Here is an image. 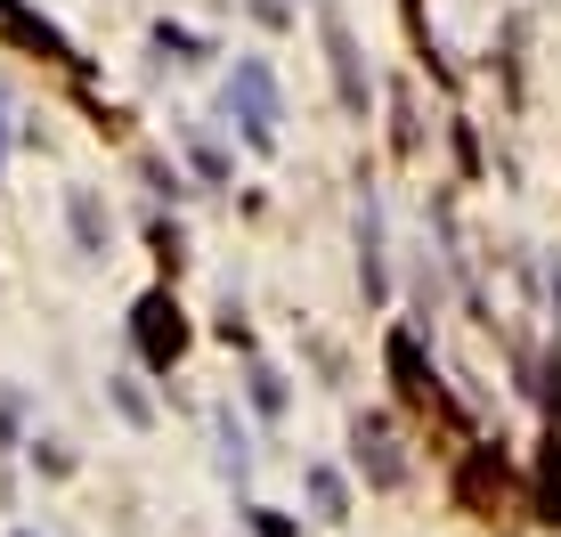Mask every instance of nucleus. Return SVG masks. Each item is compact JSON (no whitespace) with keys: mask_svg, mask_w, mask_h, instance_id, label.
Instances as JSON below:
<instances>
[{"mask_svg":"<svg viewBox=\"0 0 561 537\" xmlns=\"http://www.w3.org/2000/svg\"><path fill=\"white\" fill-rule=\"evenodd\" d=\"M220 114L244 130V139L261 147H277V82H268V66L261 57H237V82H228V99H220Z\"/></svg>","mask_w":561,"mask_h":537,"instance_id":"obj_1","label":"nucleus"},{"mask_svg":"<svg viewBox=\"0 0 561 537\" xmlns=\"http://www.w3.org/2000/svg\"><path fill=\"white\" fill-rule=\"evenodd\" d=\"M130 342H139L147 367H171V358L187 351V318H180V301H171V285L139 294V310H130Z\"/></svg>","mask_w":561,"mask_h":537,"instance_id":"obj_2","label":"nucleus"},{"mask_svg":"<svg viewBox=\"0 0 561 537\" xmlns=\"http://www.w3.org/2000/svg\"><path fill=\"white\" fill-rule=\"evenodd\" d=\"M318 25H325V57H334V90H342V106L366 114V106H375V82H366V57H358V42H351V25H342L334 0L318 9Z\"/></svg>","mask_w":561,"mask_h":537,"instance_id":"obj_3","label":"nucleus"},{"mask_svg":"<svg viewBox=\"0 0 561 537\" xmlns=\"http://www.w3.org/2000/svg\"><path fill=\"white\" fill-rule=\"evenodd\" d=\"M351 448H358V472H366L375 489H399V481H408V456H399V439H391L382 415H358V424H351Z\"/></svg>","mask_w":561,"mask_h":537,"instance_id":"obj_4","label":"nucleus"},{"mask_svg":"<svg viewBox=\"0 0 561 537\" xmlns=\"http://www.w3.org/2000/svg\"><path fill=\"white\" fill-rule=\"evenodd\" d=\"M66 228H73V253H82V261L114 253V213H106L99 187H66Z\"/></svg>","mask_w":561,"mask_h":537,"instance_id":"obj_5","label":"nucleus"},{"mask_svg":"<svg viewBox=\"0 0 561 537\" xmlns=\"http://www.w3.org/2000/svg\"><path fill=\"white\" fill-rule=\"evenodd\" d=\"M0 33H16V42H25V49H49L57 66H73V73H82V49H73L66 33H57L49 16H42V9H33V0H0Z\"/></svg>","mask_w":561,"mask_h":537,"instance_id":"obj_6","label":"nucleus"},{"mask_svg":"<svg viewBox=\"0 0 561 537\" xmlns=\"http://www.w3.org/2000/svg\"><path fill=\"white\" fill-rule=\"evenodd\" d=\"M180 147H187V163H196V171H204V187H220V180H228V171H237V163H228V147H220V139H204V130H196V123H180Z\"/></svg>","mask_w":561,"mask_h":537,"instance_id":"obj_7","label":"nucleus"},{"mask_svg":"<svg viewBox=\"0 0 561 537\" xmlns=\"http://www.w3.org/2000/svg\"><path fill=\"white\" fill-rule=\"evenodd\" d=\"M106 399H114V415H123V424H154V408H147V391H139V375H106Z\"/></svg>","mask_w":561,"mask_h":537,"instance_id":"obj_8","label":"nucleus"},{"mask_svg":"<svg viewBox=\"0 0 561 537\" xmlns=\"http://www.w3.org/2000/svg\"><path fill=\"white\" fill-rule=\"evenodd\" d=\"M154 49H163L171 66H204V42H196V33H187V25H171V16H163V25H154Z\"/></svg>","mask_w":561,"mask_h":537,"instance_id":"obj_9","label":"nucleus"},{"mask_svg":"<svg viewBox=\"0 0 561 537\" xmlns=\"http://www.w3.org/2000/svg\"><path fill=\"white\" fill-rule=\"evenodd\" d=\"M220 465L237 472V481H244V465H253V439H244V424H237V415H220Z\"/></svg>","mask_w":561,"mask_h":537,"instance_id":"obj_10","label":"nucleus"},{"mask_svg":"<svg viewBox=\"0 0 561 537\" xmlns=\"http://www.w3.org/2000/svg\"><path fill=\"white\" fill-rule=\"evenodd\" d=\"M139 180H147V187H154L163 204H180V196H187V180H180V171H171L163 156H139Z\"/></svg>","mask_w":561,"mask_h":537,"instance_id":"obj_11","label":"nucleus"},{"mask_svg":"<svg viewBox=\"0 0 561 537\" xmlns=\"http://www.w3.org/2000/svg\"><path fill=\"white\" fill-rule=\"evenodd\" d=\"M0 448H25V391H0Z\"/></svg>","mask_w":561,"mask_h":537,"instance_id":"obj_12","label":"nucleus"},{"mask_svg":"<svg viewBox=\"0 0 561 537\" xmlns=\"http://www.w3.org/2000/svg\"><path fill=\"white\" fill-rule=\"evenodd\" d=\"M25 448H33V472H49V481H66V472H73L66 439H25Z\"/></svg>","mask_w":561,"mask_h":537,"instance_id":"obj_13","label":"nucleus"},{"mask_svg":"<svg viewBox=\"0 0 561 537\" xmlns=\"http://www.w3.org/2000/svg\"><path fill=\"white\" fill-rule=\"evenodd\" d=\"M253 408H261V415L285 408V375H277V367H253Z\"/></svg>","mask_w":561,"mask_h":537,"instance_id":"obj_14","label":"nucleus"},{"mask_svg":"<svg viewBox=\"0 0 561 537\" xmlns=\"http://www.w3.org/2000/svg\"><path fill=\"white\" fill-rule=\"evenodd\" d=\"M154 253H163V268H180V261H187V237H180V220H154Z\"/></svg>","mask_w":561,"mask_h":537,"instance_id":"obj_15","label":"nucleus"},{"mask_svg":"<svg viewBox=\"0 0 561 537\" xmlns=\"http://www.w3.org/2000/svg\"><path fill=\"white\" fill-rule=\"evenodd\" d=\"M309 489H318V513H325V522H342V481H334V472H309Z\"/></svg>","mask_w":561,"mask_h":537,"instance_id":"obj_16","label":"nucleus"},{"mask_svg":"<svg viewBox=\"0 0 561 537\" xmlns=\"http://www.w3.org/2000/svg\"><path fill=\"white\" fill-rule=\"evenodd\" d=\"M9 139L16 130H9V90H0V171H9Z\"/></svg>","mask_w":561,"mask_h":537,"instance_id":"obj_17","label":"nucleus"},{"mask_svg":"<svg viewBox=\"0 0 561 537\" xmlns=\"http://www.w3.org/2000/svg\"><path fill=\"white\" fill-rule=\"evenodd\" d=\"M253 529H261V537H294V529L277 522V513H261V505H253Z\"/></svg>","mask_w":561,"mask_h":537,"instance_id":"obj_18","label":"nucleus"},{"mask_svg":"<svg viewBox=\"0 0 561 537\" xmlns=\"http://www.w3.org/2000/svg\"><path fill=\"white\" fill-rule=\"evenodd\" d=\"M9 537H42V529H9Z\"/></svg>","mask_w":561,"mask_h":537,"instance_id":"obj_19","label":"nucleus"}]
</instances>
